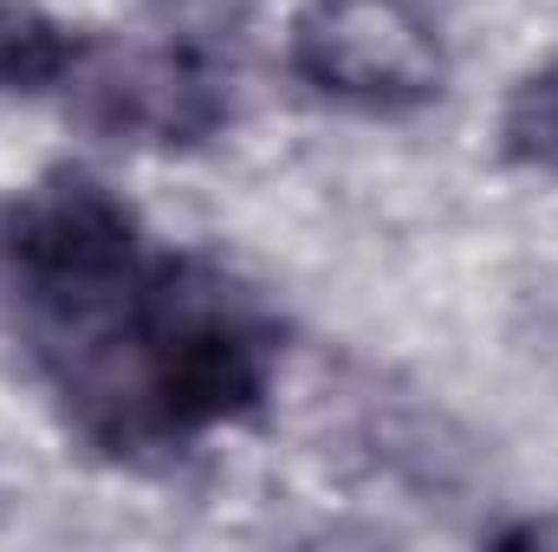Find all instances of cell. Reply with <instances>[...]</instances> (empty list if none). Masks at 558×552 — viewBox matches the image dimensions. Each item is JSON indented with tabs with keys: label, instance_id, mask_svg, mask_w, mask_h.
Listing matches in <instances>:
<instances>
[{
	"label": "cell",
	"instance_id": "4",
	"mask_svg": "<svg viewBox=\"0 0 558 552\" xmlns=\"http://www.w3.org/2000/svg\"><path fill=\"white\" fill-rule=\"evenodd\" d=\"M72 79L85 85V111L143 143H195L221 124V85L202 59L149 46V52H105L98 65H72Z\"/></svg>",
	"mask_w": 558,
	"mask_h": 552
},
{
	"label": "cell",
	"instance_id": "1",
	"mask_svg": "<svg viewBox=\"0 0 558 552\" xmlns=\"http://www.w3.org/2000/svg\"><path fill=\"white\" fill-rule=\"evenodd\" d=\"M39 351L105 448H169L260 410L279 332L208 261H149L105 312L39 325Z\"/></svg>",
	"mask_w": 558,
	"mask_h": 552
},
{
	"label": "cell",
	"instance_id": "6",
	"mask_svg": "<svg viewBox=\"0 0 558 552\" xmlns=\"http://www.w3.org/2000/svg\"><path fill=\"white\" fill-rule=\"evenodd\" d=\"M500 143L513 163L558 176V65H539L513 85V98L500 111Z\"/></svg>",
	"mask_w": 558,
	"mask_h": 552
},
{
	"label": "cell",
	"instance_id": "5",
	"mask_svg": "<svg viewBox=\"0 0 558 552\" xmlns=\"http://www.w3.org/2000/svg\"><path fill=\"white\" fill-rule=\"evenodd\" d=\"M78 39L39 0H0V92H39L72 79Z\"/></svg>",
	"mask_w": 558,
	"mask_h": 552
},
{
	"label": "cell",
	"instance_id": "2",
	"mask_svg": "<svg viewBox=\"0 0 558 552\" xmlns=\"http://www.w3.org/2000/svg\"><path fill=\"white\" fill-rule=\"evenodd\" d=\"M0 248H7V267H13L39 325L105 312L149 267L137 215L98 176H78V169L39 176L7 208Z\"/></svg>",
	"mask_w": 558,
	"mask_h": 552
},
{
	"label": "cell",
	"instance_id": "3",
	"mask_svg": "<svg viewBox=\"0 0 558 552\" xmlns=\"http://www.w3.org/2000/svg\"><path fill=\"white\" fill-rule=\"evenodd\" d=\"M292 72L364 111H416L441 92V39L416 0H312L292 20Z\"/></svg>",
	"mask_w": 558,
	"mask_h": 552
}]
</instances>
